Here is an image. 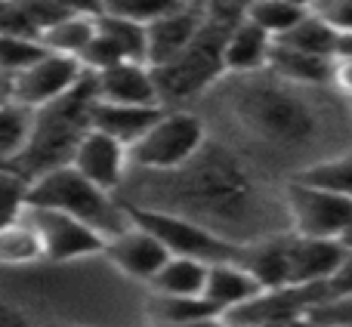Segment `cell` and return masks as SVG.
I'll return each instance as SVG.
<instances>
[{
    "label": "cell",
    "instance_id": "obj_46",
    "mask_svg": "<svg viewBox=\"0 0 352 327\" xmlns=\"http://www.w3.org/2000/svg\"><path fill=\"white\" fill-rule=\"evenodd\" d=\"M53 327H80V324H53Z\"/></svg>",
    "mask_w": 352,
    "mask_h": 327
},
{
    "label": "cell",
    "instance_id": "obj_15",
    "mask_svg": "<svg viewBox=\"0 0 352 327\" xmlns=\"http://www.w3.org/2000/svg\"><path fill=\"white\" fill-rule=\"evenodd\" d=\"M291 238L294 232H272L250 244H241L238 262L263 284V291L272 287H291Z\"/></svg>",
    "mask_w": 352,
    "mask_h": 327
},
{
    "label": "cell",
    "instance_id": "obj_26",
    "mask_svg": "<svg viewBox=\"0 0 352 327\" xmlns=\"http://www.w3.org/2000/svg\"><path fill=\"white\" fill-rule=\"evenodd\" d=\"M278 43L294 47V49H303V53H312V56L334 59V53H337V31L331 28L322 16H316V12L309 10L291 31H287V34L278 37Z\"/></svg>",
    "mask_w": 352,
    "mask_h": 327
},
{
    "label": "cell",
    "instance_id": "obj_10",
    "mask_svg": "<svg viewBox=\"0 0 352 327\" xmlns=\"http://www.w3.org/2000/svg\"><path fill=\"white\" fill-rule=\"evenodd\" d=\"M324 300L322 287H272L256 293L250 303L226 312L229 324H254V322H300L309 318L312 309Z\"/></svg>",
    "mask_w": 352,
    "mask_h": 327
},
{
    "label": "cell",
    "instance_id": "obj_6",
    "mask_svg": "<svg viewBox=\"0 0 352 327\" xmlns=\"http://www.w3.org/2000/svg\"><path fill=\"white\" fill-rule=\"evenodd\" d=\"M207 146L201 117L188 111H164L161 121L130 148V164L142 173H170L186 167Z\"/></svg>",
    "mask_w": 352,
    "mask_h": 327
},
{
    "label": "cell",
    "instance_id": "obj_47",
    "mask_svg": "<svg viewBox=\"0 0 352 327\" xmlns=\"http://www.w3.org/2000/svg\"><path fill=\"white\" fill-rule=\"evenodd\" d=\"M316 327H343V324H316Z\"/></svg>",
    "mask_w": 352,
    "mask_h": 327
},
{
    "label": "cell",
    "instance_id": "obj_13",
    "mask_svg": "<svg viewBox=\"0 0 352 327\" xmlns=\"http://www.w3.org/2000/svg\"><path fill=\"white\" fill-rule=\"evenodd\" d=\"M127 164H130V148L121 146L118 139H111L102 130H90L72 158V167L78 173H84L90 182H96L99 188H105V192L121 188L124 176H127Z\"/></svg>",
    "mask_w": 352,
    "mask_h": 327
},
{
    "label": "cell",
    "instance_id": "obj_40",
    "mask_svg": "<svg viewBox=\"0 0 352 327\" xmlns=\"http://www.w3.org/2000/svg\"><path fill=\"white\" fill-rule=\"evenodd\" d=\"M229 327H316L312 318H300V322H254V324H229Z\"/></svg>",
    "mask_w": 352,
    "mask_h": 327
},
{
    "label": "cell",
    "instance_id": "obj_27",
    "mask_svg": "<svg viewBox=\"0 0 352 327\" xmlns=\"http://www.w3.org/2000/svg\"><path fill=\"white\" fill-rule=\"evenodd\" d=\"M96 28L102 31L109 41L118 43V49L124 53L127 62H146V49H148L146 25L133 22V19H121V16H111V12H102V16H96Z\"/></svg>",
    "mask_w": 352,
    "mask_h": 327
},
{
    "label": "cell",
    "instance_id": "obj_42",
    "mask_svg": "<svg viewBox=\"0 0 352 327\" xmlns=\"http://www.w3.org/2000/svg\"><path fill=\"white\" fill-rule=\"evenodd\" d=\"M12 99V78L0 71V105H6Z\"/></svg>",
    "mask_w": 352,
    "mask_h": 327
},
{
    "label": "cell",
    "instance_id": "obj_37",
    "mask_svg": "<svg viewBox=\"0 0 352 327\" xmlns=\"http://www.w3.org/2000/svg\"><path fill=\"white\" fill-rule=\"evenodd\" d=\"M68 16H102L105 0H53Z\"/></svg>",
    "mask_w": 352,
    "mask_h": 327
},
{
    "label": "cell",
    "instance_id": "obj_41",
    "mask_svg": "<svg viewBox=\"0 0 352 327\" xmlns=\"http://www.w3.org/2000/svg\"><path fill=\"white\" fill-rule=\"evenodd\" d=\"M334 59H352V31H343L337 34V53Z\"/></svg>",
    "mask_w": 352,
    "mask_h": 327
},
{
    "label": "cell",
    "instance_id": "obj_25",
    "mask_svg": "<svg viewBox=\"0 0 352 327\" xmlns=\"http://www.w3.org/2000/svg\"><path fill=\"white\" fill-rule=\"evenodd\" d=\"M96 37V16H65L62 22H56L53 28L43 31L41 43L50 53H62V56H74L80 59L90 41Z\"/></svg>",
    "mask_w": 352,
    "mask_h": 327
},
{
    "label": "cell",
    "instance_id": "obj_9",
    "mask_svg": "<svg viewBox=\"0 0 352 327\" xmlns=\"http://www.w3.org/2000/svg\"><path fill=\"white\" fill-rule=\"evenodd\" d=\"M87 78V68L80 65V59L62 53H43L34 65H28L25 71L12 74V99L28 109H43L53 99L65 96L72 87H78Z\"/></svg>",
    "mask_w": 352,
    "mask_h": 327
},
{
    "label": "cell",
    "instance_id": "obj_30",
    "mask_svg": "<svg viewBox=\"0 0 352 327\" xmlns=\"http://www.w3.org/2000/svg\"><path fill=\"white\" fill-rule=\"evenodd\" d=\"M28 185L31 179L22 170H0V229L22 219L25 207H28Z\"/></svg>",
    "mask_w": 352,
    "mask_h": 327
},
{
    "label": "cell",
    "instance_id": "obj_7",
    "mask_svg": "<svg viewBox=\"0 0 352 327\" xmlns=\"http://www.w3.org/2000/svg\"><path fill=\"white\" fill-rule=\"evenodd\" d=\"M285 210L291 232L306 238H334V241H340V235L346 232L352 219V198L291 176L285 185Z\"/></svg>",
    "mask_w": 352,
    "mask_h": 327
},
{
    "label": "cell",
    "instance_id": "obj_1",
    "mask_svg": "<svg viewBox=\"0 0 352 327\" xmlns=\"http://www.w3.org/2000/svg\"><path fill=\"white\" fill-rule=\"evenodd\" d=\"M146 176L152 192H146L140 207L182 213L238 247L291 229L285 201L269 204L250 167L226 146L207 142L186 167Z\"/></svg>",
    "mask_w": 352,
    "mask_h": 327
},
{
    "label": "cell",
    "instance_id": "obj_35",
    "mask_svg": "<svg viewBox=\"0 0 352 327\" xmlns=\"http://www.w3.org/2000/svg\"><path fill=\"white\" fill-rule=\"evenodd\" d=\"M337 297H352V253H346L340 272L324 284V300H337ZM322 300V303H324Z\"/></svg>",
    "mask_w": 352,
    "mask_h": 327
},
{
    "label": "cell",
    "instance_id": "obj_48",
    "mask_svg": "<svg viewBox=\"0 0 352 327\" xmlns=\"http://www.w3.org/2000/svg\"><path fill=\"white\" fill-rule=\"evenodd\" d=\"M0 170H12V167H10V164H0ZM16 170H19V167H16Z\"/></svg>",
    "mask_w": 352,
    "mask_h": 327
},
{
    "label": "cell",
    "instance_id": "obj_36",
    "mask_svg": "<svg viewBox=\"0 0 352 327\" xmlns=\"http://www.w3.org/2000/svg\"><path fill=\"white\" fill-rule=\"evenodd\" d=\"M337 96H343L349 102L352 99V59H334V78H331Z\"/></svg>",
    "mask_w": 352,
    "mask_h": 327
},
{
    "label": "cell",
    "instance_id": "obj_43",
    "mask_svg": "<svg viewBox=\"0 0 352 327\" xmlns=\"http://www.w3.org/2000/svg\"><path fill=\"white\" fill-rule=\"evenodd\" d=\"M340 244H343V247H346V250H349V253H352V219H349L346 232H343V235H340Z\"/></svg>",
    "mask_w": 352,
    "mask_h": 327
},
{
    "label": "cell",
    "instance_id": "obj_21",
    "mask_svg": "<svg viewBox=\"0 0 352 327\" xmlns=\"http://www.w3.org/2000/svg\"><path fill=\"white\" fill-rule=\"evenodd\" d=\"M207 272H210V262H204V260H192V256H170V260L164 262V269H161L148 284H152L155 293L198 297V293H204Z\"/></svg>",
    "mask_w": 352,
    "mask_h": 327
},
{
    "label": "cell",
    "instance_id": "obj_17",
    "mask_svg": "<svg viewBox=\"0 0 352 327\" xmlns=\"http://www.w3.org/2000/svg\"><path fill=\"white\" fill-rule=\"evenodd\" d=\"M164 105H115L96 102L93 109V130H102L121 146L133 148L164 115Z\"/></svg>",
    "mask_w": 352,
    "mask_h": 327
},
{
    "label": "cell",
    "instance_id": "obj_11",
    "mask_svg": "<svg viewBox=\"0 0 352 327\" xmlns=\"http://www.w3.org/2000/svg\"><path fill=\"white\" fill-rule=\"evenodd\" d=\"M105 256H109V262L118 272L130 275V278H136V281H152L155 275L164 269V262L170 260V250L148 229H142V225H136L133 219H130V225L121 235L109 238Z\"/></svg>",
    "mask_w": 352,
    "mask_h": 327
},
{
    "label": "cell",
    "instance_id": "obj_39",
    "mask_svg": "<svg viewBox=\"0 0 352 327\" xmlns=\"http://www.w3.org/2000/svg\"><path fill=\"white\" fill-rule=\"evenodd\" d=\"M148 327H229L223 315H213V318H198V322H188V324H148Z\"/></svg>",
    "mask_w": 352,
    "mask_h": 327
},
{
    "label": "cell",
    "instance_id": "obj_16",
    "mask_svg": "<svg viewBox=\"0 0 352 327\" xmlns=\"http://www.w3.org/2000/svg\"><path fill=\"white\" fill-rule=\"evenodd\" d=\"M96 78L99 102L115 105H161V93L155 84V71L146 62H121Z\"/></svg>",
    "mask_w": 352,
    "mask_h": 327
},
{
    "label": "cell",
    "instance_id": "obj_31",
    "mask_svg": "<svg viewBox=\"0 0 352 327\" xmlns=\"http://www.w3.org/2000/svg\"><path fill=\"white\" fill-rule=\"evenodd\" d=\"M43 53H47V47H43L41 41L0 31V71L10 74V78L19 71H25L28 65H34Z\"/></svg>",
    "mask_w": 352,
    "mask_h": 327
},
{
    "label": "cell",
    "instance_id": "obj_20",
    "mask_svg": "<svg viewBox=\"0 0 352 327\" xmlns=\"http://www.w3.org/2000/svg\"><path fill=\"white\" fill-rule=\"evenodd\" d=\"M269 71L278 74L281 80L297 87H331L334 78V59H324V56H312L303 49L285 47V43L275 41L272 47V59H269Z\"/></svg>",
    "mask_w": 352,
    "mask_h": 327
},
{
    "label": "cell",
    "instance_id": "obj_23",
    "mask_svg": "<svg viewBox=\"0 0 352 327\" xmlns=\"http://www.w3.org/2000/svg\"><path fill=\"white\" fill-rule=\"evenodd\" d=\"M31 127H34V109L16 102V99L0 105V164L16 167L31 139Z\"/></svg>",
    "mask_w": 352,
    "mask_h": 327
},
{
    "label": "cell",
    "instance_id": "obj_44",
    "mask_svg": "<svg viewBox=\"0 0 352 327\" xmlns=\"http://www.w3.org/2000/svg\"><path fill=\"white\" fill-rule=\"evenodd\" d=\"M287 3H297V6H303V10H312V6H316V0H287Z\"/></svg>",
    "mask_w": 352,
    "mask_h": 327
},
{
    "label": "cell",
    "instance_id": "obj_29",
    "mask_svg": "<svg viewBox=\"0 0 352 327\" xmlns=\"http://www.w3.org/2000/svg\"><path fill=\"white\" fill-rule=\"evenodd\" d=\"M294 176L303 182H312V185H318V188H328V192L352 198V152L324 158V161L312 164V167L300 170V173H294Z\"/></svg>",
    "mask_w": 352,
    "mask_h": 327
},
{
    "label": "cell",
    "instance_id": "obj_22",
    "mask_svg": "<svg viewBox=\"0 0 352 327\" xmlns=\"http://www.w3.org/2000/svg\"><path fill=\"white\" fill-rule=\"evenodd\" d=\"M223 315L204 293L198 297H176V293H155L148 297V318L152 324H188L198 318Z\"/></svg>",
    "mask_w": 352,
    "mask_h": 327
},
{
    "label": "cell",
    "instance_id": "obj_49",
    "mask_svg": "<svg viewBox=\"0 0 352 327\" xmlns=\"http://www.w3.org/2000/svg\"><path fill=\"white\" fill-rule=\"evenodd\" d=\"M349 115H352V99H349Z\"/></svg>",
    "mask_w": 352,
    "mask_h": 327
},
{
    "label": "cell",
    "instance_id": "obj_24",
    "mask_svg": "<svg viewBox=\"0 0 352 327\" xmlns=\"http://www.w3.org/2000/svg\"><path fill=\"white\" fill-rule=\"evenodd\" d=\"M34 262H47V256H43L41 235L28 219L22 216L0 229V266H34Z\"/></svg>",
    "mask_w": 352,
    "mask_h": 327
},
{
    "label": "cell",
    "instance_id": "obj_38",
    "mask_svg": "<svg viewBox=\"0 0 352 327\" xmlns=\"http://www.w3.org/2000/svg\"><path fill=\"white\" fill-rule=\"evenodd\" d=\"M0 327H31V322L22 309H16V306L0 300Z\"/></svg>",
    "mask_w": 352,
    "mask_h": 327
},
{
    "label": "cell",
    "instance_id": "obj_12",
    "mask_svg": "<svg viewBox=\"0 0 352 327\" xmlns=\"http://www.w3.org/2000/svg\"><path fill=\"white\" fill-rule=\"evenodd\" d=\"M349 250L334 238H291V287H322L340 272Z\"/></svg>",
    "mask_w": 352,
    "mask_h": 327
},
{
    "label": "cell",
    "instance_id": "obj_45",
    "mask_svg": "<svg viewBox=\"0 0 352 327\" xmlns=\"http://www.w3.org/2000/svg\"><path fill=\"white\" fill-rule=\"evenodd\" d=\"M188 6H207V0H186Z\"/></svg>",
    "mask_w": 352,
    "mask_h": 327
},
{
    "label": "cell",
    "instance_id": "obj_18",
    "mask_svg": "<svg viewBox=\"0 0 352 327\" xmlns=\"http://www.w3.org/2000/svg\"><path fill=\"white\" fill-rule=\"evenodd\" d=\"M272 47L275 37H269L263 28H256L248 16L229 31L226 41V74H256L266 71L269 59H272Z\"/></svg>",
    "mask_w": 352,
    "mask_h": 327
},
{
    "label": "cell",
    "instance_id": "obj_33",
    "mask_svg": "<svg viewBox=\"0 0 352 327\" xmlns=\"http://www.w3.org/2000/svg\"><path fill=\"white\" fill-rule=\"evenodd\" d=\"M312 324H343L352 327V297H337V300H324L312 309Z\"/></svg>",
    "mask_w": 352,
    "mask_h": 327
},
{
    "label": "cell",
    "instance_id": "obj_14",
    "mask_svg": "<svg viewBox=\"0 0 352 327\" xmlns=\"http://www.w3.org/2000/svg\"><path fill=\"white\" fill-rule=\"evenodd\" d=\"M204 19H207L204 6H188L186 3L182 10H176V12H170V16L146 25V34H148L146 62L152 68H158V65H167L170 59H176V56L198 37V31L204 28Z\"/></svg>",
    "mask_w": 352,
    "mask_h": 327
},
{
    "label": "cell",
    "instance_id": "obj_28",
    "mask_svg": "<svg viewBox=\"0 0 352 327\" xmlns=\"http://www.w3.org/2000/svg\"><path fill=\"white\" fill-rule=\"evenodd\" d=\"M306 12L309 10H303L297 3H287V0H250L248 3V19L256 28L266 31L269 37H275V41L281 34H287Z\"/></svg>",
    "mask_w": 352,
    "mask_h": 327
},
{
    "label": "cell",
    "instance_id": "obj_4",
    "mask_svg": "<svg viewBox=\"0 0 352 327\" xmlns=\"http://www.w3.org/2000/svg\"><path fill=\"white\" fill-rule=\"evenodd\" d=\"M28 204L72 213V216L84 219L87 225H93L96 232H102L105 238L121 235L130 225L124 201H118L115 192H105L96 182H90L72 164L34 176L28 185Z\"/></svg>",
    "mask_w": 352,
    "mask_h": 327
},
{
    "label": "cell",
    "instance_id": "obj_3",
    "mask_svg": "<svg viewBox=\"0 0 352 327\" xmlns=\"http://www.w3.org/2000/svg\"><path fill=\"white\" fill-rule=\"evenodd\" d=\"M96 102H99L96 78L87 71V78L78 87H72L65 96L53 99L50 105L34 111L31 139L25 146L22 158L16 161V167L28 179H34V176L47 173V170L72 164L78 146L93 130V109H96Z\"/></svg>",
    "mask_w": 352,
    "mask_h": 327
},
{
    "label": "cell",
    "instance_id": "obj_32",
    "mask_svg": "<svg viewBox=\"0 0 352 327\" xmlns=\"http://www.w3.org/2000/svg\"><path fill=\"white\" fill-rule=\"evenodd\" d=\"M186 0H105V10L111 16H121V19H133L140 25H152L158 19L170 16V12L182 10Z\"/></svg>",
    "mask_w": 352,
    "mask_h": 327
},
{
    "label": "cell",
    "instance_id": "obj_19",
    "mask_svg": "<svg viewBox=\"0 0 352 327\" xmlns=\"http://www.w3.org/2000/svg\"><path fill=\"white\" fill-rule=\"evenodd\" d=\"M256 293H263V284L238 260L210 262L207 284H204V297L210 300L223 315L226 312H232V309H238V306L250 303Z\"/></svg>",
    "mask_w": 352,
    "mask_h": 327
},
{
    "label": "cell",
    "instance_id": "obj_5",
    "mask_svg": "<svg viewBox=\"0 0 352 327\" xmlns=\"http://www.w3.org/2000/svg\"><path fill=\"white\" fill-rule=\"evenodd\" d=\"M127 216L136 225L148 229L167 250L170 256H192V260H204V262H229L238 260L241 247L232 241H226L223 235H217L213 229L195 223V219L182 216L173 210H158V207H140L124 201Z\"/></svg>",
    "mask_w": 352,
    "mask_h": 327
},
{
    "label": "cell",
    "instance_id": "obj_2",
    "mask_svg": "<svg viewBox=\"0 0 352 327\" xmlns=\"http://www.w3.org/2000/svg\"><path fill=\"white\" fill-rule=\"evenodd\" d=\"M229 105L241 130L278 152H312L331 139L337 117H349V102L334 87H297L269 68L244 74Z\"/></svg>",
    "mask_w": 352,
    "mask_h": 327
},
{
    "label": "cell",
    "instance_id": "obj_8",
    "mask_svg": "<svg viewBox=\"0 0 352 327\" xmlns=\"http://www.w3.org/2000/svg\"><path fill=\"white\" fill-rule=\"evenodd\" d=\"M22 216L28 219V223L34 225V232L41 235L47 262H72V260L93 256V253H105L109 238H105L102 232H96L93 225H87L84 219L72 216V213L28 204Z\"/></svg>",
    "mask_w": 352,
    "mask_h": 327
},
{
    "label": "cell",
    "instance_id": "obj_34",
    "mask_svg": "<svg viewBox=\"0 0 352 327\" xmlns=\"http://www.w3.org/2000/svg\"><path fill=\"white\" fill-rule=\"evenodd\" d=\"M312 12L322 16L337 34L352 31V0H316Z\"/></svg>",
    "mask_w": 352,
    "mask_h": 327
}]
</instances>
